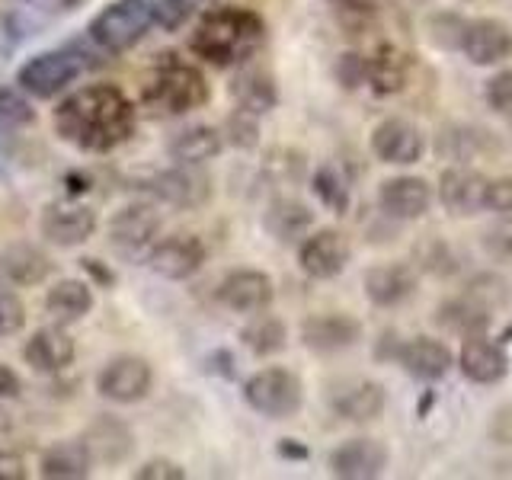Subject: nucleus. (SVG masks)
I'll return each mask as SVG.
<instances>
[{
  "instance_id": "nucleus-39",
  "label": "nucleus",
  "mask_w": 512,
  "mask_h": 480,
  "mask_svg": "<svg viewBox=\"0 0 512 480\" xmlns=\"http://www.w3.org/2000/svg\"><path fill=\"white\" fill-rule=\"evenodd\" d=\"M260 116H253V112H244V109H237V112H231V119H228V125H224V141H231L234 148H240V151H250V148H256L260 144V122H256Z\"/></svg>"
},
{
  "instance_id": "nucleus-45",
  "label": "nucleus",
  "mask_w": 512,
  "mask_h": 480,
  "mask_svg": "<svg viewBox=\"0 0 512 480\" xmlns=\"http://www.w3.org/2000/svg\"><path fill=\"white\" fill-rule=\"evenodd\" d=\"M336 77H340V84L346 90H356L365 84V77H368V61L356 52H349L343 55L340 61H336Z\"/></svg>"
},
{
  "instance_id": "nucleus-46",
  "label": "nucleus",
  "mask_w": 512,
  "mask_h": 480,
  "mask_svg": "<svg viewBox=\"0 0 512 480\" xmlns=\"http://www.w3.org/2000/svg\"><path fill=\"white\" fill-rule=\"evenodd\" d=\"M138 480H186V471L170 458H151L135 471Z\"/></svg>"
},
{
  "instance_id": "nucleus-24",
  "label": "nucleus",
  "mask_w": 512,
  "mask_h": 480,
  "mask_svg": "<svg viewBox=\"0 0 512 480\" xmlns=\"http://www.w3.org/2000/svg\"><path fill=\"white\" fill-rule=\"evenodd\" d=\"M458 368H461V375L474 384H500L509 375V356L487 333H477L464 340L458 352Z\"/></svg>"
},
{
  "instance_id": "nucleus-22",
  "label": "nucleus",
  "mask_w": 512,
  "mask_h": 480,
  "mask_svg": "<svg viewBox=\"0 0 512 480\" xmlns=\"http://www.w3.org/2000/svg\"><path fill=\"white\" fill-rule=\"evenodd\" d=\"M416 285H420V276L410 263H378L362 279L365 298L375 308H400L416 295Z\"/></svg>"
},
{
  "instance_id": "nucleus-31",
  "label": "nucleus",
  "mask_w": 512,
  "mask_h": 480,
  "mask_svg": "<svg viewBox=\"0 0 512 480\" xmlns=\"http://www.w3.org/2000/svg\"><path fill=\"white\" fill-rule=\"evenodd\" d=\"M439 327L448 333H458V336H477V333H487L493 324V311H487L484 304H477L468 295H458V298H448L442 301V308L436 311Z\"/></svg>"
},
{
  "instance_id": "nucleus-50",
  "label": "nucleus",
  "mask_w": 512,
  "mask_h": 480,
  "mask_svg": "<svg viewBox=\"0 0 512 480\" xmlns=\"http://www.w3.org/2000/svg\"><path fill=\"white\" fill-rule=\"evenodd\" d=\"M279 452L282 455H292V458H308V448H295V445H288V439H282V445H279Z\"/></svg>"
},
{
  "instance_id": "nucleus-15",
  "label": "nucleus",
  "mask_w": 512,
  "mask_h": 480,
  "mask_svg": "<svg viewBox=\"0 0 512 480\" xmlns=\"http://www.w3.org/2000/svg\"><path fill=\"white\" fill-rule=\"evenodd\" d=\"M272 298H276V285L260 269H231L228 276L218 282V301L234 314L253 317L260 311H269Z\"/></svg>"
},
{
  "instance_id": "nucleus-42",
  "label": "nucleus",
  "mask_w": 512,
  "mask_h": 480,
  "mask_svg": "<svg viewBox=\"0 0 512 480\" xmlns=\"http://www.w3.org/2000/svg\"><path fill=\"white\" fill-rule=\"evenodd\" d=\"M484 96H487V103H490V109L496 112V116L512 119V68H506V71H500V74H493V77L487 80Z\"/></svg>"
},
{
  "instance_id": "nucleus-10",
  "label": "nucleus",
  "mask_w": 512,
  "mask_h": 480,
  "mask_svg": "<svg viewBox=\"0 0 512 480\" xmlns=\"http://www.w3.org/2000/svg\"><path fill=\"white\" fill-rule=\"evenodd\" d=\"M144 263L151 272H157L160 279L183 282L192 279L205 263V244L196 234H170L160 237L151 244V250L144 253Z\"/></svg>"
},
{
  "instance_id": "nucleus-18",
  "label": "nucleus",
  "mask_w": 512,
  "mask_h": 480,
  "mask_svg": "<svg viewBox=\"0 0 512 480\" xmlns=\"http://www.w3.org/2000/svg\"><path fill=\"white\" fill-rule=\"evenodd\" d=\"M74 359H77V343L61 324L36 330L23 346V362L36 375H45V378H55L61 372H68V368L74 365Z\"/></svg>"
},
{
  "instance_id": "nucleus-36",
  "label": "nucleus",
  "mask_w": 512,
  "mask_h": 480,
  "mask_svg": "<svg viewBox=\"0 0 512 480\" xmlns=\"http://www.w3.org/2000/svg\"><path fill=\"white\" fill-rule=\"evenodd\" d=\"M436 148H439V154L445 160H452V164H468V160L480 151V141H477V135L471 132V128L448 125V128H442Z\"/></svg>"
},
{
  "instance_id": "nucleus-29",
  "label": "nucleus",
  "mask_w": 512,
  "mask_h": 480,
  "mask_svg": "<svg viewBox=\"0 0 512 480\" xmlns=\"http://www.w3.org/2000/svg\"><path fill=\"white\" fill-rule=\"evenodd\" d=\"M224 151V135L215 125H192L176 132V138L170 141V157L176 164L186 167H202L208 160H215Z\"/></svg>"
},
{
  "instance_id": "nucleus-13",
  "label": "nucleus",
  "mask_w": 512,
  "mask_h": 480,
  "mask_svg": "<svg viewBox=\"0 0 512 480\" xmlns=\"http://www.w3.org/2000/svg\"><path fill=\"white\" fill-rule=\"evenodd\" d=\"M372 154L381 164L391 167H413L420 164L426 154V135L420 132V125L410 119H384L375 125L372 132Z\"/></svg>"
},
{
  "instance_id": "nucleus-44",
  "label": "nucleus",
  "mask_w": 512,
  "mask_h": 480,
  "mask_svg": "<svg viewBox=\"0 0 512 480\" xmlns=\"http://www.w3.org/2000/svg\"><path fill=\"white\" fill-rule=\"evenodd\" d=\"M484 250L496 263H512V221H500L484 234Z\"/></svg>"
},
{
  "instance_id": "nucleus-37",
  "label": "nucleus",
  "mask_w": 512,
  "mask_h": 480,
  "mask_svg": "<svg viewBox=\"0 0 512 480\" xmlns=\"http://www.w3.org/2000/svg\"><path fill=\"white\" fill-rule=\"evenodd\" d=\"M36 122V109L10 87H0V132H20V128Z\"/></svg>"
},
{
  "instance_id": "nucleus-48",
  "label": "nucleus",
  "mask_w": 512,
  "mask_h": 480,
  "mask_svg": "<svg viewBox=\"0 0 512 480\" xmlns=\"http://www.w3.org/2000/svg\"><path fill=\"white\" fill-rule=\"evenodd\" d=\"M26 461L16 452H0V480H26Z\"/></svg>"
},
{
  "instance_id": "nucleus-2",
  "label": "nucleus",
  "mask_w": 512,
  "mask_h": 480,
  "mask_svg": "<svg viewBox=\"0 0 512 480\" xmlns=\"http://www.w3.org/2000/svg\"><path fill=\"white\" fill-rule=\"evenodd\" d=\"M189 45L196 58L215 68H237V64H250L266 45V23L260 13L247 7H215L199 16Z\"/></svg>"
},
{
  "instance_id": "nucleus-8",
  "label": "nucleus",
  "mask_w": 512,
  "mask_h": 480,
  "mask_svg": "<svg viewBox=\"0 0 512 480\" xmlns=\"http://www.w3.org/2000/svg\"><path fill=\"white\" fill-rule=\"evenodd\" d=\"M160 228H164V218H160V212L151 202H128L119 212H112L106 234L109 244L122 256L135 260V256L151 250V244L160 237Z\"/></svg>"
},
{
  "instance_id": "nucleus-26",
  "label": "nucleus",
  "mask_w": 512,
  "mask_h": 480,
  "mask_svg": "<svg viewBox=\"0 0 512 480\" xmlns=\"http://www.w3.org/2000/svg\"><path fill=\"white\" fill-rule=\"evenodd\" d=\"M52 272H55V263L32 244H10L0 250V276L10 285H20V288L42 285Z\"/></svg>"
},
{
  "instance_id": "nucleus-51",
  "label": "nucleus",
  "mask_w": 512,
  "mask_h": 480,
  "mask_svg": "<svg viewBox=\"0 0 512 480\" xmlns=\"http://www.w3.org/2000/svg\"><path fill=\"white\" fill-rule=\"evenodd\" d=\"M192 4H199V0H192Z\"/></svg>"
},
{
  "instance_id": "nucleus-28",
  "label": "nucleus",
  "mask_w": 512,
  "mask_h": 480,
  "mask_svg": "<svg viewBox=\"0 0 512 480\" xmlns=\"http://www.w3.org/2000/svg\"><path fill=\"white\" fill-rule=\"evenodd\" d=\"M231 96H234L237 109L253 112V116H266V112H272L279 103L276 77H272L266 68H244L234 77Z\"/></svg>"
},
{
  "instance_id": "nucleus-32",
  "label": "nucleus",
  "mask_w": 512,
  "mask_h": 480,
  "mask_svg": "<svg viewBox=\"0 0 512 480\" xmlns=\"http://www.w3.org/2000/svg\"><path fill=\"white\" fill-rule=\"evenodd\" d=\"M263 224L279 244H295V240H301L311 231L314 212L298 199H276L269 205V212L263 215Z\"/></svg>"
},
{
  "instance_id": "nucleus-41",
  "label": "nucleus",
  "mask_w": 512,
  "mask_h": 480,
  "mask_svg": "<svg viewBox=\"0 0 512 480\" xmlns=\"http://www.w3.org/2000/svg\"><path fill=\"white\" fill-rule=\"evenodd\" d=\"M26 327V304L13 288H0V340L16 336Z\"/></svg>"
},
{
  "instance_id": "nucleus-49",
  "label": "nucleus",
  "mask_w": 512,
  "mask_h": 480,
  "mask_svg": "<svg viewBox=\"0 0 512 480\" xmlns=\"http://www.w3.org/2000/svg\"><path fill=\"white\" fill-rule=\"evenodd\" d=\"M80 266H84V269H87V276H90L93 282H100L103 288L112 285V272L103 266V260H90V256H87V260H80Z\"/></svg>"
},
{
  "instance_id": "nucleus-3",
  "label": "nucleus",
  "mask_w": 512,
  "mask_h": 480,
  "mask_svg": "<svg viewBox=\"0 0 512 480\" xmlns=\"http://www.w3.org/2000/svg\"><path fill=\"white\" fill-rule=\"evenodd\" d=\"M208 100H212V87L205 74L176 55H164V61H157L141 84V106L157 119L186 116V112L202 109Z\"/></svg>"
},
{
  "instance_id": "nucleus-20",
  "label": "nucleus",
  "mask_w": 512,
  "mask_h": 480,
  "mask_svg": "<svg viewBox=\"0 0 512 480\" xmlns=\"http://www.w3.org/2000/svg\"><path fill=\"white\" fill-rule=\"evenodd\" d=\"M148 192L170 208H202L212 199V180L205 173L192 170L186 164L173 170H160L148 180Z\"/></svg>"
},
{
  "instance_id": "nucleus-12",
  "label": "nucleus",
  "mask_w": 512,
  "mask_h": 480,
  "mask_svg": "<svg viewBox=\"0 0 512 480\" xmlns=\"http://www.w3.org/2000/svg\"><path fill=\"white\" fill-rule=\"evenodd\" d=\"M349 240L333 231V228H320L301 237L298 247V266L304 276H311L317 282H330L336 276H343V269L349 266Z\"/></svg>"
},
{
  "instance_id": "nucleus-9",
  "label": "nucleus",
  "mask_w": 512,
  "mask_h": 480,
  "mask_svg": "<svg viewBox=\"0 0 512 480\" xmlns=\"http://www.w3.org/2000/svg\"><path fill=\"white\" fill-rule=\"evenodd\" d=\"M154 388V368L141 356H116L96 375V394L112 404H141Z\"/></svg>"
},
{
  "instance_id": "nucleus-7",
  "label": "nucleus",
  "mask_w": 512,
  "mask_h": 480,
  "mask_svg": "<svg viewBox=\"0 0 512 480\" xmlns=\"http://www.w3.org/2000/svg\"><path fill=\"white\" fill-rule=\"evenodd\" d=\"M39 234H42L45 244L61 247V250L84 247L87 240L96 234V212L87 202H80L74 196L55 199L42 208Z\"/></svg>"
},
{
  "instance_id": "nucleus-43",
  "label": "nucleus",
  "mask_w": 512,
  "mask_h": 480,
  "mask_svg": "<svg viewBox=\"0 0 512 480\" xmlns=\"http://www.w3.org/2000/svg\"><path fill=\"white\" fill-rule=\"evenodd\" d=\"M484 212H493L500 221H512V176L487 180V205Z\"/></svg>"
},
{
  "instance_id": "nucleus-17",
  "label": "nucleus",
  "mask_w": 512,
  "mask_h": 480,
  "mask_svg": "<svg viewBox=\"0 0 512 480\" xmlns=\"http://www.w3.org/2000/svg\"><path fill=\"white\" fill-rule=\"evenodd\" d=\"M391 452L388 445L378 439H346L330 452V474L343 480H375L388 471Z\"/></svg>"
},
{
  "instance_id": "nucleus-34",
  "label": "nucleus",
  "mask_w": 512,
  "mask_h": 480,
  "mask_svg": "<svg viewBox=\"0 0 512 480\" xmlns=\"http://www.w3.org/2000/svg\"><path fill=\"white\" fill-rule=\"evenodd\" d=\"M240 340H244V346L253 352V356L269 359V356H279V352L288 346V330L279 317L260 311V314H253V320L244 330H240Z\"/></svg>"
},
{
  "instance_id": "nucleus-47",
  "label": "nucleus",
  "mask_w": 512,
  "mask_h": 480,
  "mask_svg": "<svg viewBox=\"0 0 512 480\" xmlns=\"http://www.w3.org/2000/svg\"><path fill=\"white\" fill-rule=\"evenodd\" d=\"M23 391V381L20 375L13 372L7 362H0V404H7V400H16Z\"/></svg>"
},
{
  "instance_id": "nucleus-6",
  "label": "nucleus",
  "mask_w": 512,
  "mask_h": 480,
  "mask_svg": "<svg viewBox=\"0 0 512 480\" xmlns=\"http://www.w3.org/2000/svg\"><path fill=\"white\" fill-rule=\"evenodd\" d=\"M80 74H84V58L68 48H55V52L32 55L16 74V87L36 100H52L68 90Z\"/></svg>"
},
{
  "instance_id": "nucleus-16",
  "label": "nucleus",
  "mask_w": 512,
  "mask_h": 480,
  "mask_svg": "<svg viewBox=\"0 0 512 480\" xmlns=\"http://www.w3.org/2000/svg\"><path fill=\"white\" fill-rule=\"evenodd\" d=\"M388 407V394L378 381L343 378L330 384V410L346 423H372Z\"/></svg>"
},
{
  "instance_id": "nucleus-4",
  "label": "nucleus",
  "mask_w": 512,
  "mask_h": 480,
  "mask_svg": "<svg viewBox=\"0 0 512 480\" xmlns=\"http://www.w3.org/2000/svg\"><path fill=\"white\" fill-rule=\"evenodd\" d=\"M244 400L266 420H292L304 404V384L292 368L269 365L244 381Z\"/></svg>"
},
{
  "instance_id": "nucleus-21",
  "label": "nucleus",
  "mask_w": 512,
  "mask_h": 480,
  "mask_svg": "<svg viewBox=\"0 0 512 480\" xmlns=\"http://www.w3.org/2000/svg\"><path fill=\"white\" fill-rule=\"evenodd\" d=\"M432 186L423 176H391L378 186V208L391 221H416L429 212Z\"/></svg>"
},
{
  "instance_id": "nucleus-40",
  "label": "nucleus",
  "mask_w": 512,
  "mask_h": 480,
  "mask_svg": "<svg viewBox=\"0 0 512 480\" xmlns=\"http://www.w3.org/2000/svg\"><path fill=\"white\" fill-rule=\"evenodd\" d=\"M141 4L151 13L154 26L167 29V32L180 29L192 16V0H141Z\"/></svg>"
},
{
  "instance_id": "nucleus-1",
  "label": "nucleus",
  "mask_w": 512,
  "mask_h": 480,
  "mask_svg": "<svg viewBox=\"0 0 512 480\" xmlns=\"http://www.w3.org/2000/svg\"><path fill=\"white\" fill-rule=\"evenodd\" d=\"M55 135L84 154H109L135 135L138 109L116 84L71 90L52 112Z\"/></svg>"
},
{
  "instance_id": "nucleus-30",
  "label": "nucleus",
  "mask_w": 512,
  "mask_h": 480,
  "mask_svg": "<svg viewBox=\"0 0 512 480\" xmlns=\"http://www.w3.org/2000/svg\"><path fill=\"white\" fill-rule=\"evenodd\" d=\"M93 308V288L84 279H61L45 292V311L55 324H77Z\"/></svg>"
},
{
  "instance_id": "nucleus-23",
  "label": "nucleus",
  "mask_w": 512,
  "mask_h": 480,
  "mask_svg": "<svg viewBox=\"0 0 512 480\" xmlns=\"http://www.w3.org/2000/svg\"><path fill=\"white\" fill-rule=\"evenodd\" d=\"M394 362L416 381H439L452 372L455 356L442 340H432V336H413V340H404L397 346Z\"/></svg>"
},
{
  "instance_id": "nucleus-52",
  "label": "nucleus",
  "mask_w": 512,
  "mask_h": 480,
  "mask_svg": "<svg viewBox=\"0 0 512 480\" xmlns=\"http://www.w3.org/2000/svg\"><path fill=\"white\" fill-rule=\"evenodd\" d=\"M509 122H512V119H509Z\"/></svg>"
},
{
  "instance_id": "nucleus-11",
  "label": "nucleus",
  "mask_w": 512,
  "mask_h": 480,
  "mask_svg": "<svg viewBox=\"0 0 512 480\" xmlns=\"http://www.w3.org/2000/svg\"><path fill=\"white\" fill-rule=\"evenodd\" d=\"M458 48L477 68H496V64L512 58V29L503 20H496V16L464 20Z\"/></svg>"
},
{
  "instance_id": "nucleus-14",
  "label": "nucleus",
  "mask_w": 512,
  "mask_h": 480,
  "mask_svg": "<svg viewBox=\"0 0 512 480\" xmlns=\"http://www.w3.org/2000/svg\"><path fill=\"white\" fill-rule=\"evenodd\" d=\"M439 202L452 218H474L487 205V176L464 164L442 170L439 176Z\"/></svg>"
},
{
  "instance_id": "nucleus-35",
  "label": "nucleus",
  "mask_w": 512,
  "mask_h": 480,
  "mask_svg": "<svg viewBox=\"0 0 512 480\" xmlns=\"http://www.w3.org/2000/svg\"><path fill=\"white\" fill-rule=\"evenodd\" d=\"M314 192H317V199L336 215H343L349 208V186L343 180V173L336 167H330V164H324L314 173Z\"/></svg>"
},
{
  "instance_id": "nucleus-19",
  "label": "nucleus",
  "mask_w": 512,
  "mask_h": 480,
  "mask_svg": "<svg viewBox=\"0 0 512 480\" xmlns=\"http://www.w3.org/2000/svg\"><path fill=\"white\" fill-rule=\"evenodd\" d=\"M362 340V324L349 314H311L301 324V343L304 349L317 352V356H336L352 346H359Z\"/></svg>"
},
{
  "instance_id": "nucleus-25",
  "label": "nucleus",
  "mask_w": 512,
  "mask_h": 480,
  "mask_svg": "<svg viewBox=\"0 0 512 480\" xmlns=\"http://www.w3.org/2000/svg\"><path fill=\"white\" fill-rule=\"evenodd\" d=\"M90 471L93 455L84 439H58L39 458V474L48 480H84Z\"/></svg>"
},
{
  "instance_id": "nucleus-27",
  "label": "nucleus",
  "mask_w": 512,
  "mask_h": 480,
  "mask_svg": "<svg viewBox=\"0 0 512 480\" xmlns=\"http://www.w3.org/2000/svg\"><path fill=\"white\" fill-rule=\"evenodd\" d=\"M87 448L93 455V464H119L125 458H132L135 452V436L132 429H128L122 420H116V416H100L90 432H87Z\"/></svg>"
},
{
  "instance_id": "nucleus-38",
  "label": "nucleus",
  "mask_w": 512,
  "mask_h": 480,
  "mask_svg": "<svg viewBox=\"0 0 512 480\" xmlns=\"http://www.w3.org/2000/svg\"><path fill=\"white\" fill-rule=\"evenodd\" d=\"M464 295L474 298L477 304H484L487 311H496L503 308V304L509 301V288L500 276H490V272H480V276H474L468 282V288H464Z\"/></svg>"
},
{
  "instance_id": "nucleus-33",
  "label": "nucleus",
  "mask_w": 512,
  "mask_h": 480,
  "mask_svg": "<svg viewBox=\"0 0 512 480\" xmlns=\"http://www.w3.org/2000/svg\"><path fill=\"white\" fill-rule=\"evenodd\" d=\"M365 61H368L365 84L378 96H391L407 87V58L404 52H397L394 45H381L375 58H365Z\"/></svg>"
},
{
  "instance_id": "nucleus-5",
  "label": "nucleus",
  "mask_w": 512,
  "mask_h": 480,
  "mask_svg": "<svg viewBox=\"0 0 512 480\" xmlns=\"http://www.w3.org/2000/svg\"><path fill=\"white\" fill-rule=\"evenodd\" d=\"M154 29L151 13L144 10L141 0H116V4L103 7L90 20V39L109 55H122L128 48H135L138 42L148 39V32Z\"/></svg>"
}]
</instances>
